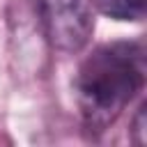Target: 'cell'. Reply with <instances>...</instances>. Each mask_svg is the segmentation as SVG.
Instances as JSON below:
<instances>
[{"label":"cell","mask_w":147,"mask_h":147,"mask_svg":"<svg viewBox=\"0 0 147 147\" xmlns=\"http://www.w3.org/2000/svg\"><path fill=\"white\" fill-rule=\"evenodd\" d=\"M145 85V48L140 41L96 46L74 76V99L83 124L101 133Z\"/></svg>","instance_id":"6da1fadb"},{"label":"cell","mask_w":147,"mask_h":147,"mask_svg":"<svg viewBox=\"0 0 147 147\" xmlns=\"http://www.w3.org/2000/svg\"><path fill=\"white\" fill-rule=\"evenodd\" d=\"M94 0H41V23L48 44L60 53H78L94 32Z\"/></svg>","instance_id":"7a4b0ae2"},{"label":"cell","mask_w":147,"mask_h":147,"mask_svg":"<svg viewBox=\"0 0 147 147\" xmlns=\"http://www.w3.org/2000/svg\"><path fill=\"white\" fill-rule=\"evenodd\" d=\"M145 5L147 0H94V7L103 16L122 23H140L145 18Z\"/></svg>","instance_id":"3957f363"},{"label":"cell","mask_w":147,"mask_h":147,"mask_svg":"<svg viewBox=\"0 0 147 147\" xmlns=\"http://www.w3.org/2000/svg\"><path fill=\"white\" fill-rule=\"evenodd\" d=\"M131 140L136 145H145L147 140V106L140 103L133 119H131Z\"/></svg>","instance_id":"277c9868"}]
</instances>
